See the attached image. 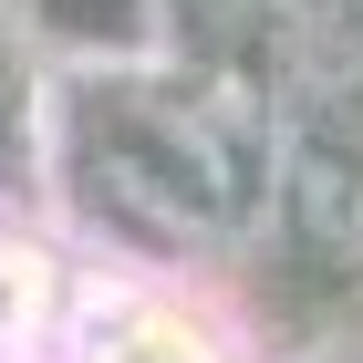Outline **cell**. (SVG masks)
<instances>
[{
  "instance_id": "obj_1",
  "label": "cell",
  "mask_w": 363,
  "mask_h": 363,
  "mask_svg": "<svg viewBox=\"0 0 363 363\" xmlns=\"http://www.w3.org/2000/svg\"><path fill=\"white\" fill-rule=\"evenodd\" d=\"M62 363H228V342L167 291H114L104 311H84Z\"/></svg>"
},
{
  "instance_id": "obj_2",
  "label": "cell",
  "mask_w": 363,
  "mask_h": 363,
  "mask_svg": "<svg viewBox=\"0 0 363 363\" xmlns=\"http://www.w3.org/2000/svg\"><path fill=\"white\" fill-rule=\"evenodd\" d=\"M52 322H62L52 250H31V239L0 228V363H52Z\"/></svg>"
}]
</instances>
